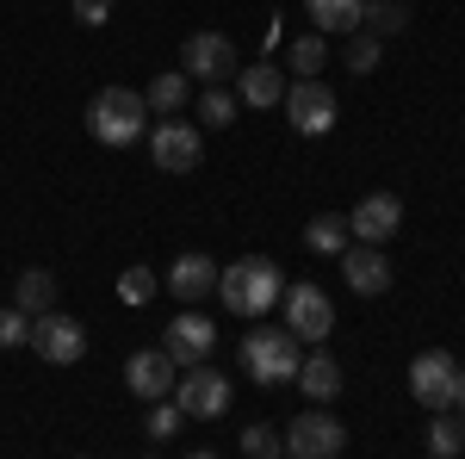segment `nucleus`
<instances>
[{"label":"nucleus","mask_w":465,"mask_h":459,"mask_svg":"<svg viewBox=\"0 0 465 459\" xmlns=\"http://www.w3.org/2000/svg\"><path fill=\"white\" fill-rule=\"evenodd\" d=\"M217 298H223L236 317H267V311L286 298V274H280L267 254H242L236 267H217Z\"/></svg>","instance_id":"1"},{"label":"nucleus","mask_w":465,"mask_h":459,"mask_svg":"<svg viewBox=\"0 0 465 459\" xmlns=\"http://www.w3.org/2000/svg\"><path fill=\"white\" fill-rule=\"evenodd\" d=\"M87 131L106 143V149H131L149 131V106L137 87H100L87 100Z\"/></svg>","instance_id":"2"},{"label":"nucleus","mask_w":465,"mask_h":459,"mask_svg":"<svg viewBox=\"0 0 465 459\" xmlns=\"http://www.w3.org/2000/svg\"><path fill=\"white\" fill-rule=\"evenodd\" d=\"M410 397H416L422 410H434V416H440V410H453V404L465 397V366L447 348L416 354V360H410Z\"/></svg>","instance_id":"3"},{"label":"nucleus","mask_w":465,"mask_h":459,"mask_svg":"<svg viewBox=\"0 0 465 459\" xmlns=\"http://www.w3.org/2000/svg\"><path fill=\"white\" fill-rule=\"evenodd\" d=\"M242 366L254 385H286L298 379V335L292 329H249L242 335Z\"/></svg>","instance_id":"4"},{"label":"nucleus","mask_w":465,"mask_h":459,"mask_svg":"<svg viewBox=\"0 0 465 459\" xmlns=\"http://www.w3.org/2000/svg\"><path fill=\"white\" fill-rule=\"evenodd\" d=\"M280 106H286V118H292V131H298V137H329V131H335L341 100H335V87H329V81H317V75H311V81H292Z\"/></svg>","instance_id":"5"},{"label":"nucleus","mask_w":465,"mask_h":459,"mask_svg":"<svg viewBox=\"0 0 465 459\" xmlns=\"http://www.w3.org/2000/svg\"><path fill=\"white\" fill-rule=\"evenodd\" d=\"M174 404H180V416H193V423H205V416H223L230 410V379L217 373V366H180V379H174Z\"/></svg>","instance_id":"6"},{"label":"nucleus","mask_w":465,"mask_h":459,"mask_svg":"<svg viewBox=\"0 0 465 459\" xmlns=\"http://www.w3.org/2000/svg\"><path fill=\"white\" fill-rule=\"evenodd\" d=\"M199 155H205V137H199V125H186V118H162V125L149 131V162H155L162 175H193Z\"/></svg>","instance_id":"7"},{"label":"nucleus","mask_w":465,"mask_h":459,"mask_svg":"<svg viewBox=\"0 0 465 459\" xmlns=\"http://www.w3.org/2000/svg\"><path fill=\"white\" fill-rule=\"evenodd\" d=\"M341 447H348V428L335 423L329 410H304L286 428V459H335Z\"/></svg>","instance_id":"8"},{"label":"nucleus","mask_w":465,"mask_h":459,"mask_svg":"<svg viewBox=\"0 0 465 459\" xmlns=\"http://www.w3.org/2000/svg\"><path fill=\"white\" fill-rule=\"evenodd\" d=\"M280 304H286V329L292 335H298V342H322V335H329V329H335V304H329V292H322V285H286V298H280Z\"/></svg>","instance_id":"9"},{"label":"nucleus","mask_w":465,"mask_h":459,"mask_svg":"<svg viewBox=\"0 0 465 459\" xmlns=\"http://www.w3.org/2000/svg\"><path fill=\"white\" fill-rule=\"evenodd\" d=\"M32 348L50 360V366H74L81 354H87V329L69 317V311H44L32 317Z\"/></svg>","instance_id":"10"},{"label":"nucleus","mask_w":465,"mask_h":459,"mask_svg":"<svg viewBox=\"0 0 465 459\" xmlns=\"http://www.w3.org/2000/svg\"><path fill=\"white\" fill-rule=\"evenodd\" d=\"M397 230H403V199L397 193H366L348 217V236H360L366 248H385Z\"/></svg>","instance_id":"11"},{"label":"nucleus","mask_w":465,"mask_h":459,"mask_svg":"<svg viewBox=\"0 0 465 459\" xmlns=\"http://www.w3.org/2000/svg\"><path fill=\"white\" fill-rule=\"evenodd\" d=\"M180 63H186V81H230L236 75V44L223 32H193Z\"/></svg>","instance_id":"12"},{"label":"nucleus","mask_w":465,"mask_h":459,"mask_svg":"<svg viewBox=\"0 0 465 459\" xmlns=\"http://www.w3.org/2000/svg\"><path fill=\"white\" fill-rule=\"evenodd\" d=\"M174 379H180V366L168 360V348H137L131 360H124V385L137 391L143 404H162V397H174Z\"/></svg>","instance_id":"13"},{"label":"nucleus","mask_w":465,"mask_h":459,"mask_svg":"<svg viewBox=\"0 0 465 459\" xmlns=\"http://www.w3.org/2000/svg\"><path fill=\"white\" fill-rule=\"evenodd\" d=\"M162 348H168V360H174V366H199V360L217 348L212 317H199V311L174 317V323H168V335H162Z\"/></svg>","instance_id":"14"},{"label":"nucleus","mask_w":465,"mask_h":459,"mask_svg":"<svg viewBox=\"0 0 465 459\" xmlns=\"http://www.w3.org/2000/svg\"><path fill=\"white\" fill-rule=\"evenodd\" d=\"M341 274H348V292L360 298H379L385 285H391V261H385V248H341Z\"/></svg>","instance_id":"15"},{"label":"nucleus","mask_w":465,"mask_h":459,"mask_svg":"<svg viewBox=\"0 0 465 459\" xmlns=\"http://www.w3.org/2000/svg\"><path fill=\"white\" fill-rule=\"evenodd\" d=\"M168 292L186 298V304H199L205 292H217V261L212 254H180L174 267H168Z\"/></svg>","instance_id":"16"},{"label":"nucleus","mask_w":465,"mask_h":459,"mask_svg":"<svg viewBox=\"0 0 465 459\" xmlns=\"http://www.w3.org/2000/svg\"><path fill=\"white\" fill-rule=\"evenodd\" d=\"M286 87H292V81L273 69V63H249V69L236 75V100H249V106H280Z\"/></svg>","instance_id":"17"},{"label":"nucleus","mask_w":465,"mask_h":459,"mask_svg":"<svg viewBox=\"0 0 465 459\" xmlns=\"http://www.w3.org/2000/svg\"><path fill=\"white\" fill-rule=\"evenodd\" d=\"M13 304H19L25 317L56 311V274H50V267H25V274L13 280Z\"/></svg>","instance_id":"18"},{"label":"nucleus","mask_w":465,"mask_h":459,"mask_svg":"<svg viewBox=\"0 0 465 459\" xmlns=\"http://www.w3.org/2000/svg\"><path fill=\"white\" fill-rule=\"evenodd\" d=\"M304 13H311V25L322 32H360V19H366V0H304Z\"/></svg>","instance_id":"19"},{"label":"nucleus","mask_w":465,"mask_h":459,"mask_svg":"<svg viewBox=\"0 0 465 459\" xmlns=\"http://www.w3.org/2000/svg\"><path fill=\"white\" fill-rule=\"evenodd\" d=\"M298 391H304L311 404H329V397H341V366H335L329 354H311V360H298Z\"/></svg>","instance_id":"20"},{"label":"nucleus","mask_w":465,"mask_h":459,"mask_svg":"<svg viewBox=\"0 0 465 459\" xmlns=\"http://www.w3.org/2000/svg\"><path fill=\"white\" fill-rule=\"evenodd\" d=\"M186 100H193V81H186V69L155 75V81H149V94H143V106L162 112V118H180V106H186Z\"/></svg>","instance_id":"21"},{"label":"nucleus","mask_w":465,"mask_h":459,"mask_svg":"<svg viewBox=\"0 0 465 459\" xmlns=\"http://www.w3.org/2000/svg\"><path fill=\"white\" fill-rule=\"evenodd\" d=\"M304 243L317 248V254H341V248H348V217L317 212L311 224H304Z\"/></svg>","instance_id":"22"},{"label":"nucleus","mask_w":465,"mask_h":459,"mask_svg":"<svg viewBox=\"0 0 465 459\" xmlns=\"http://www.w3.org/2000/svg\"><path fill=\"white\" fill-rule=\"evenodd\" d=\"M403 25H410V13H403L397 0H366V19H360L366 37H397Z\"/></svg>","instance_id":"23"},{"label":"nucleus","mask_w":465,"mask_h":459,"mask_svg":"<svg viewBox=\"0 0 465 459\" xmlns=\"http://www.w3.org/2000/svg\"><path fill=\"white\" fill-rule=\"evenodd\" d=\"M286 63H292V75L298 81H311V75L329 63V44H322L317 32H304V37H292V50H286Z\"/></svg>","instance_id":"24"},{"label":"nucleus","mask_w":465,"mask_h":459,"mask_svg":"<svg viewBox=\"0 0 465 459\" xmlns=\"http://www.w3.org/2000/svg\"><path fill=\"white\" fill-rule=\"evenodd\" d=\"M236 106H242V100H236L230 87H205V94H199V125L223 131V125H236Z\"/></svg>","instance_id":"25"},{"label":"nucleus","mask_w":465,"mask_h":459,"mask_svg":"<svg viewBox=\"0 0 465 459\" xmlns=\"http://www.w3.org/2000/svg\"><path fill=\"white\" fill-rule=\"evenodd\" d=\"M242 454L249 459H286V434L267 428V423H249L242 428Z\"/></svg>","instance_id":"26"},{"label":"nucleus","mask_w":465,"mask_h":459,"mask_svg":"<svg viewBox=\"0 0 465 459\" xmlns=\"http://www.w3.org/2000/svg\"><path fill=\"white\" fill-rule=\"evenodd\" d=\"M460 447H465V423L440 410V416H434V428H429V454H434V459H453Z\"/></svg>","instance_id":"27"},{"label":"nucleus","mask_w":465,"mask_h":459,"mask_svg":"<svg viewBox=\"0 0 465 459\" xmlns=\"http://www.w3.org/2000/svg\"><path fill=\"white\" fill-rule=\"evenodd\" d=\"M118 298H124V304H149V298H155V274H149V267H124V274H118Z\"/></svg>","instance_id":"28"},{"label":"nucleus","mask_w":465,"mask_h":459,"mask_svg":"<svg viewBox=\"0 0 465 459\" xmlns=\"http://www.w3.org/2000/svg\"><path fill=\"white\" fill-rule=\"evenodd\" d=\"M348 69H354V75H372V69H379V37H366V32L348 37Z\"/></svg>","instance_id":"29"},{"label":"nucleus","mask_w":465,"mask_h":459,"mask_svg":"<svg viewBox=\"0 0 465 459\" xmlns=\"http://www.w3.org/2000/svg\"><path fill=\"white\" fill-rule=\"evenodd\" d=\"M19 342H32V317L13 304V311H0V348H19Z\"/></svg>","instance_id":"30"},{"label":"nucleus","mask_w":465,"mask_h":459,"mask_svg":"<svg viewBox=\"0 0 465 459\" xmlns=\"http://www.w3.org/2000/svg\"><path fill=\"white\" fill-rule=\"evenodd\" d=\"M180 423H186V416H180V404H168V397H162V404H149V434H155V441H162V434H180Z\"/></svg>","instance_id":"31"},{"label":"nucleus","mask_w":465,"mask_h":459,"mask_svg":"<svg viewBox=\"0 0 465 459\" xmlns=\"http://www.w3.org/2000/svg\"><path fill=\"white\" fill-rule=\"evenodd\" d=\"M74 19H81V25H106L112 0H74Z\"/></svg>","instance_id":"32"},{"label":"nucleus","mask_w":465,"mask_h":459,"mask_svg":"<svg viewBox=\"0 0 465 459\" xmlns=\"http://www.w3.org/2000/svg\"><path fill=\"white\" fill-rule=\"evenodd\" d=\"M186 459H217V454H186Z\"/></svg>","instance_id":"33"}]
</instances>
